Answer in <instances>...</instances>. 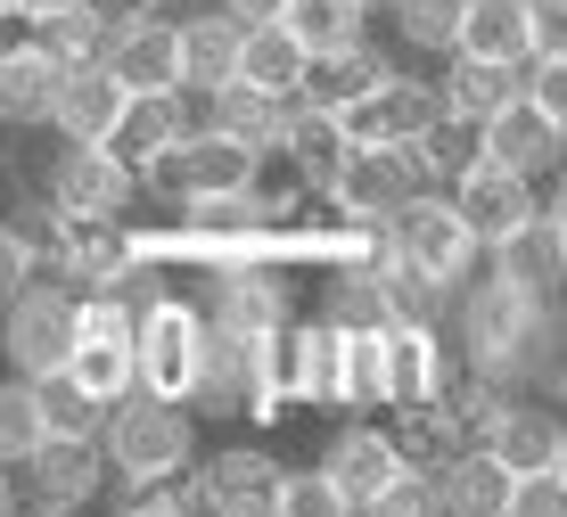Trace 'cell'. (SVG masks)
<instances>
[{"label":"cell","mask_w":567,"mask_h":517,"mask_svg":"<svg viewBox=\"0 0 567 517\" xmlns=\"http://www.w3.org/2000/svg\"><path fill=\"white\" fill-rule=\"evenodd\" d=\"M461 353L477 378H494V386H518V378H535V386H559V312L551 296H526L511 280H485L461 296Z\"/></svg>","instance_id":"cell-1"},{"label":"cell","mask_w":567,"mask_h":517,"mask_svg":"<svg viewBox=\"0 0 567 517\" xmlns=\"http://www.w3.org/2000/svg\"><path fill=\"white\" fill-rule=\"evenodd\" d=\"M189 444H198V420H189V403H173V394L124 386V394L100 411V452L115 461V476L189 468Z\"/></svg>","instance_id":"cell-2"},{"label":"cell","mask_w":567,"mask_h":517,"mask_svg":"<svg viewBox=\"0 0 567 517\" xmlns=\"http://www.w3.org/2000/svg\"><path fill=\"white\" fill-rule=\"evenodd\" d=\"M182 403L206 411V420H239V411H247V420H264V411H280V394H271V337L206 329Z\"/></svg>","instance_id":"cell-3"},{"label":"cell","mask_w":567,"mask_h":517,"mask_svg":"<svg viewBox=\"0 0 567 517\" xmlns=\"http://www.w3.org/2000/svg\"><path fill=\"white\" fill-rule=\"evenodd\" d=\"M386 255H395V263H412L420 280H436V288H461L468 263H477V238H468V223L453 214V197L412 189L395 214H386Z\"/></svg>","instance_id":"cell-4"},{"label":"cell","mask_w":567,"mask_h":517,"mask_svg":"<svg viewBox=\"0 0 567 517\" xmlns=\"http://www.w3.org/2000/svg\"><path fill=\"white\" fill-rule=\"evenodd\" d=\"M148 173V189L156 197H173V206H189V197H223V189H256V173H264V156L256 148H239L230 132H182Z\"/></svg>","instance_id":"cell-5"},{"label":"cell","mask_w":567,"mask_h":517,"mask_svg":"<svg viewBox=\"0 0 567 517\" xmlns=\"http://www.w3.org/2000/svg\"><path fill=\"white\" fill-rule=\"evenodd\" d=\"M420 182H427L420 141H412V148H362V141H354V148L338 156V173L321 182V197L346 214V223H386V214H395Z\"/></svg>","instance_id":"cell-6"},{"label":"cell","mask_w":567,"mask_h":517,"mask_svg":"<svg viewBox=\"0 0 567 517\" xmlns=\"http://www.w3.org/2000/svg\"><path fill=\"white\" fill-rule=\"evenodd\" d=\"M338 124H346V141H362V148H412L444 124V107H436V83H412V74L386 66L370 91H354L338 107Z\"/></svg>","instance_id":"cell-7"},{"label":"cell","mask_w":567,"mask_h":517,"mask_svg":"<svg viewBox=\"0 0 567 517\" xmlns=\"http://www.w3.org/2000/svg\"><path fill=\"white\" fill-rule=\"evenodd\" d=\"M198 337H206V321L182 304V296H148L141 321H132V378H141L148 394H173V403H182L189 362H198Z\"/></svg>","instance_id":"cell-8"},{"label":"cell","mask_w":567,"mask_h":517,"mask_svg":"<svg viewBox=\"0 0 567 517\" xmlns=\"http://www.w3.org/2000/svg\"><path fill=\"white\" fill-rule=\"evenodd\" d=\"M0 312H9V321H0V353L17 362V378H42V370H58L74 353V288L25 280Z\"/></svg>","instance_id":"cell-9"},{"label":"cell","mask_w":567,"mask_h":517,"mask_svg":"<svg viewBox=\"0 0 567 517\" xmlns=\"http://www.w3.org/2000/svg\"><path fill=\"white\" fill-rule=\"evenodd\" d=\"M132 189H141V173L115 165L100 141H66V156L50 165V206L74 214V223H115L132 206Z\"/></svg>","instance_id":"cell-10"},{"label":"cell","mask_w":567,"mask_h":517,"mask_svg":"<svg viewBox=\"0 0 567 517\" xmlns=\"http://www.w3.org/2000/svg\"><path fill=\"white\" fill-rule=\"evenodd\" d=\"M559 148H567V115L535 107L526 91H511L477 124V156H494V165H511V173H559Z\"/></svg>","instance_id":"cell-11"},{"label":"cell","mask_w":567,"mask_h":517,"mask_svg":"<svg viewBox=\"0 0 567 517\" xmlns=\"http://www.w3.org/2000/svg\"><path fill=\"white\" fill-rule=\"evenodd\" d=\"M453 214L468 223L477 247H494L511 223L535 214V173H511V165H494V156H468V165H453Z\"/></svg>","instance_id":"cell-12"},{"label":"cell","mask_w":567,"mask_h":517,"mask_svg":"<svg viewBox=\"0 0 567 517\" xmlns=\"http://www.w3.org/2000/svg\"><path fill=\"white\" fill-rule=\"evenodd\" d=\"M25 468H33V509H83L91 493L107 485V452H100V435H33V452H25Z\"/></svg>","instance_id":"cell-13"},{"label":"cell","mask_w":567,"mask_h":517,"mask_svg":"<svg viewBox=\"0 0 567 517\" xmlns=\"http://www.w3.org/2000/svg\"><path fill=\"white\" fill-rule=\"evenodd\" d=\"M280 476L288 468L271 461V452L230 444L198 468V509H214V517H280Z\"/></svg>","instance_id":"cell-14"},{"label":"cell","mask_w":567,"mask_h":517,"mask_svg":"<svg viewBox=\"0 0 567 517\" xmlns=\"http://www.w3.org/2000/svg\"><path fill=\"white\" fill-rule=\"evenodd\" d=\"M567 271V230H559V206H535L526 223H511L494 238V280H511L526 296H551Z\"/></svg>","instance_id":"cell-15"},{"label":"cell","mask_w":567,"mask_h":517,"mask_svg":"<svg viewBox=\"0 0 567 517\" xmlns=\"http://www.w3.org/2000/svg\"><path fill=\"white\" fill-rule=\"evenodd\" d=\"M189 132V115H182V91H124V107H115V124H107V156L115 165H156V156H165L173 141H182Z\"/></svg>","instance_id":"cell-16"},{"label":"cell","mask_w":567,"mask_h":517,"mask_svg":"<svg viewBox=\"0 0 567 517\" xmlns=\"http://www.w3.org/2000/svg\"><path fill=\"white\" fill-rule=\"evenodd\" d=\"M395 444H386V427H346L338 444L321 452V476H329V502L338 509H379L386 476H395Z\"/></svg>","instance_id":"cell-17"},{"label":"cell","mask_w":567,"mask_h":517,"mask_svg":"<svg viewBox=\"0 0 567 517\" xmlns=\"http://www.w3.org/2000/svg\"><path fill=\"white\" fill-rule=\"evenodd\" d=\"M100 66L115 74V91H182V50H173V25H156V17L115 25Z\"/></svg>","instance_id":"cell-18"},{"label":"cell","mask_w":567,"mask_h":517,"mask_svg":"<svg viewBox=\"0 0 567 517\" xmlns=\"http://www.w3.org/2000/svg\"><path fill=\"white\" fill-rule=\"evenodd\" d=\"M214 329H239V337H280L288 329V296L271 280V263H223L214 271Z\"/></svg>","instance_id":"cell-19"},{"label":"cell","mask_w":567,"mask_h":517,"mask_svg":"<svg viewBox=\"0 0 567 517\" xmlns=\"http://www.w3.org/2000/svg\"><path fill=\"white\" fill-rule=\"evenodd\" d=\"M511 476H535V468H567V427L551 420L543 403H502V420L477 435Z\"/></svg>","instance_id":"cell-20"},{"label":"cell","mask_w":567,"mask_h":517,"mask_svg":"<svg viewBox=\"0 0 567 517\" xmlns=\"http://www.w3.org/2000/svg\"><path fill=\"white\" fill-rule=\"evenodd\" d=\"M427 485H436V509H461V517H511V468L494 461V452H444L436 468H427Z\"/></svg>","instance_id":"cell-21"},{"label":"cell","mask_w":567,"mask_h":517,"mask_svg":"<svg viewBox=\"0 0 567 517\" xmlns=\"http://www.w3.org/2000/svg\"><path fill=\"white\" fill-rule=\"evenodd\" d=\"M305 42L280 25V17H264V25H239V74L230 83H247V91H271V99H297L305 83Z\"/></svg>","instance_id":"cell-22"},{"label":"cell","mask_w":567,"mask_h":517,"mask_svg":"<svg viewBox=\"0 0 567 517\" xmlns=\"http://www.w3.org/2000/svg\"><path fill=\"white\" fill-rule=\"evenodd\" d=\"M115 107H124V91H115V74H107V66H58L50 124L66 132V141H107Z\"/></svg>","instance_id":"cell-23"},{"label":"cell","mask_w":567,"mask_h":517,"mask_svg":"<svg viewBox=\"0 0 567 517\" xmlns=\"http://www.w3.org/2000/svg\"><path fill=\"white\" fill-rule=\"evenodd\" d=\"M511 91H518V66H494V58L453 50V66H444V83H436V107H444V124L477 132V124H485V115H494Z\"/></svg>","instance_id":"cell-24"},{"label":"cell","mask_w":567,"mask_h":517,"mask_svg":"<svg viewBox=\"0 0 567 517\" xmlns=\"http://www.w3.org/2000/svg\"><path fill=\"white\" fill-rule=\"evenodd\" d=\"M173 50H182V83L189 91H223L239 74V17L230 9H206L189 25H173Z\"/></svg>","instance_id":"cell-25"},{"label":"cell","mask_w":567,"mask_h":517,"mask_svg":"<svg viewBox=\"0 0 567 517\" xmlns=\"http://www.w3.org/2000/svg\"><path fill=\"white\" fill-rule=\"evenodd\" d=\"M453 50H468V58H494V66H518V58L535 50V25H526V0H461Z\"/></svg>","instance_id":"cell-26"},{"label":"cell","mask_w":567,"mask_h":517,"mask_svg":"<svg viewBox=\"0 0 567 517\" xmlns=\"http://www.w3.org/2000/svg\"><path fill=\"white\" fill-rule=\"evenodd\" d=\"M346 148H354V141H346V124H338L329 107H312V99H305V107H288V132H280V148H271V156H288L305 189H321L329 173H338Z\"/></svg>","instance_id":"cell-27"},{"label":"cell","mask_w":567,"mask_h":517,"mask_svg":"<svg viewBox=\"0 0 567 517\" xmlns=\"http://www.w3.org/2000/svg\"><path fill=\"white\" fill-rule=\"evenodd\" d=\"M50 91H58V58L42 42L0 50V124H50Z\"/></svg>","instance_id":"cell-28"},{"label":"cell","mask_w":567,"mask_h":517,"mask_svg":"<svg viewBox=\"0 0 567 517\" xmlns=\"http://www.w3.org/2000/svg\"><path fill=\"white\" fill-rule=\"evenodd\" d=\"M206 99H214V132H230V141L256 148V156L280 148V132H288V99L247 91V83H223V91H206Z\"/></svg>","instance_id":"cell-29"},{"label":"cell","mask_w":567,"mask_h":517,"mask_svg":"<svg viewBox=\"0 0 567 517\" xmlns=\"http://www.w3.org/2000/svg\"><path fill=\"white\" fill-rule=\"evenodd\" d=\"M395 420H386V444H395V461L403 468H436L444 452L461 444V427H453V411H444V394L436 403H386Z\"/></svg>","instance_id":"cell-30"},{"label":"cell","mask_w":567,"mask_h":517,"mask_svg":"<svg viewBox=\"0 0 567 517\" xmlns=\"http://www.w3.org/2000/svg\"><path fill=\"white\" fill-rule=\"evenodd\" d=\"M362 9H370V0H288L280 25L305 42V58H329V50L362 42Z\"/></svg>","instance_id":"cell-31"},{"label":"cell","mask_w":567,"mask_h":517,"mask_svg":"<svg viewBox=\"0 0 567 517\" xmlns=\"http://www.w3.org/2000/svg\"><path fill=\"white\" fill-rule=\"evenodd\" d=\"M66 378L91 394V403H115L124 386H141V378H132V337H74Z\"/></svg>","instance_id":"cell-32"},{"label":"cell","mask_w":567,"mask_h":517,"mask_svg":"<svg viewBox=\"0 0 567 517\" xmlns=\"http://www.w3.org/2000/svg\"><path fill=\"white\" fill-rule=\"evenodd\" d=\"M379 58H370L362 42L354 50H329V58H312V66H305V83H297V99H312V107H329V115H338L346 107V99H354V91H370V83H379Z\"/></svg>","instance_id":"cell-33"},{"label":"cell","mask_w":567,"mask_h":517,"mask_svg":"<svg viewBox=\"0 0 567 517\" xmlns=\"http://www.w3.org/2000/svg\"><path fill=\"white\" fill-rule=\"evenodd\" d=\"M25 386H33V411H42L50 435H100V411H107V403H91V394L66 378V362L42 370V378H25Z\"/></svg>","instance_id":"cell-34"},{"label":"cell","mask_w":567,"mask_h":517,"mask_svg":"<svg viewBox=\"0 0 567 517\" xmlns=\"http://www.w3.org/2000/svg\"><path fill=\"white\" fill-rule=\"evenodd\" d=\"M33 42H42V50L58 58V66H100L107 25L83 9V0H74V9H58V17H42V25H33Z\"/></svg>","instance_id":"cell-35"},{"label":"cell","mask_w":567,"mask_h":517,"mask_svg":"<svg viewBox=\"0 0 567 517\" xmlns=\"http://www.w3.org/2000/svg\"><path fill=\"white\" fill-rule=\"evenodd\" d=\"M379 321H386L379 263H338V288H329V329H379Z\"/></svg>","instance_id":"cell-36"},{"label":"cell","mask_w":567,"mask_h":517,"mask_svg":"<svg viewBox=\"0 0 567 517\" xmlns=\"http://www.w3.org/2000/svg\"><path fill=\"white\" fill-rule=\"evenodd\" d=\"M42 435V411H33V386L25 378H0V468H17Z\"/></svg>","instance_id":"cell-37"},{"label":"cell","mask_w":567,"mask_h":517,"mask_svg":"<svg viewBox=\"0 0 567 517\" xmlns=\"http://www.w3.org/2000/svg\"><path fill=\"white\" fill-rule=\"evenodd\" d=\"M141 493H124V517H182L198 509V476L189 468H165V476H132Z\"/></svg>","instance_id":"cell-38"},{"label":"cell","mask_w":567,"mask_h":517,"mask_svg":"<svg viewBox=\"0 0 567 517\" xmlns=\"http://www.w3.org/2000/svg\"><path fill=\"white\" fill-rule=\"evenodd\" d=\"M453 25H461V0H395V33L412 50H453Z\"/></svg>","instance_id":"cell-39"},{"label":"cell","mask_w":567,"mask_h":517,"mask_svg":"<svg viewBox=\"0 0 567 517\" xmlns=\"http://www.w3.org/2000/svg\"><path fill=\"white\" fill-rule=\"evenodd\" d=\"M518 91L535 99V107L567 115V50H526L518 58Z\"/></svg>","instance_id":"cell-40"},{"label":"cell","mask_w":567,"mask_h":517,"mask_svg":"<svg viewBox=\"0 0 567 517\" xmlns=\"http://www.w3.org/2000/svg\"><path fill=\"white\" fill-rule=\"evenodd\" d=\"M17 238H25V255H33V271H58V247H66V214H58V206H25V214H17V223H9Z\"/></svg>","instance_id":"cell-41"},{"label":"cell","mask_w":567,"mask_h":517,"mask_svg":"<svg viewBox=\"0 0 567 517\" xmlns=\"http://www.w3.org/2000/svg\"><path fill=\"white\" fill-rule=\"evenodd\" d=\"M511 509H518V517H559V509H567V468L511 476Z\"/></svg>","instance_id":"cell-42"},{"label":"cell","mask_w":567,"mask_h":517,"mask_svg":"<svg viewBox=\"0 0 567 517\" xmlns=\"http://www.w3.org/2000/svg\"><path fill=\"white\" fill-rule=\"evenodd\" d=\"M280 517H338V502H329V476H280Z\"/></svg>","instance_id":"cell-43"},{"label":"cell","mask_w":567,"mask_h":517,"mask_svg":"<svg viewBox=\"0 0 567 517\" xmlns=\"http://www.w3.org/2000/svg\"><path fill=\"white\" fill-rule=\"evenodd\" d=\"M25 280H33V255H25V238L0 223V304H9V296L25 288Z\"/></svg>","instance_id":"cell-44"},{"label":"cell","mask_w":567,"mask_h":517,"mask_svg":"<svg viewBox=\"0 0 567 517\" xmlns=\"http://www.w3.org/2000/svg\"><path fill=\"white\" fill-rule=\"evenodd\" d=\"M526 25H535V50H567V0H526Z\"/></svg>","instance_id":"cell-45"},{"label":"cell","mask_w":567,"mask_h":517,"mask_svg":"<svg viewBox=\"0 0 567 517\" xmlns=\"http://www.w3.org/2000/svg\"><path fill=\"white\" fill-rule=\"evenodd\" d=\"M91 17H100V25L115 33V25H132V17H148V0H83Z\"/></svg>","instance_id":"cell-46"},{"label":"cell","mask_w":567,"mask_h":517,"mask_svg":"<svg viewBox=\"0 0 567 517\" xmlns=\"http://www.w3.org/2000/svg\"><path fill=\"white\" fill-rule=\"evenodd\" d=\"M288 0H230V17H239V25H264V17H280Z\"/></svg>","instance_id":"cell-47"},{"label":"cell","mask_w":567,"mask_h":517,"mask_svg":"<svg viewBox=\"0 0 567 517\" xmlns=\"http://www.w3.org/2000/svg\"><path fill=\"white\" fill-rule=\"evenodd\" d=\"M58 9H74V0H9V17H25V25H42V17H58Z\"/></svg>","instance_id":"cell-48"},{"label":"cell","mask_w":567,"mask_h":517,"mask_svg":"<svg viewBox=\"0 0 567 517\" xmlns=\"http://www.w3.org/2000/svg\"><path fill=\"white\" fill-rule=\"evenodd\" d=\"M9 502H17V493H9V485H0V509H9Z\"/></svg>","instance_id":"cell-49"},{"label":"cell","mask_w":567,"mask_h":517,"mask_svg":"<svg viewBox=\"0 0 567 517\" xmlns=\"http://www.w3.org/2000/svg\"><path fill=\"white\" fill-rule=\"evenodd\" d=\"M0 25H9V0H0Z\"/></svg>","instance_id":"cell-50"}]
</instances>
